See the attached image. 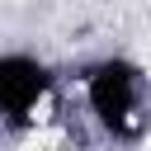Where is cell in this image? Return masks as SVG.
<instances>
[{"mask_svg":"<svg viewBox=\"0 0 151 151\" xmlns=\"http://www.w3.org/2000/svg\"><path fill=\"white\" fill-rule=\"evenodd\" d=\"M80 94H85V113L94 118V127L104 137L132 142L146 123L151 80H146L142 61H132L123 52H109V57H94L80 71Z\"/></svg>","mask_w":151,"mask_h":151,"instance_id":"obj_1","label":"cell"},{"mask_svg":"<svg viewBox=\"0 0 151 151\" xmlns=\"http://www.w3.org/2000/svg\"><path fill=\"white\" fill-rule=\"evenodd\" d=\"M52 85H57V71L38 52H24V47L0 52V123L14 132L28 127L38 109L52 99Z\"/></svg>","mask_w":151,"mask_h":151,"instance_id":"obj_2","label":"cell"}]
</instances>
